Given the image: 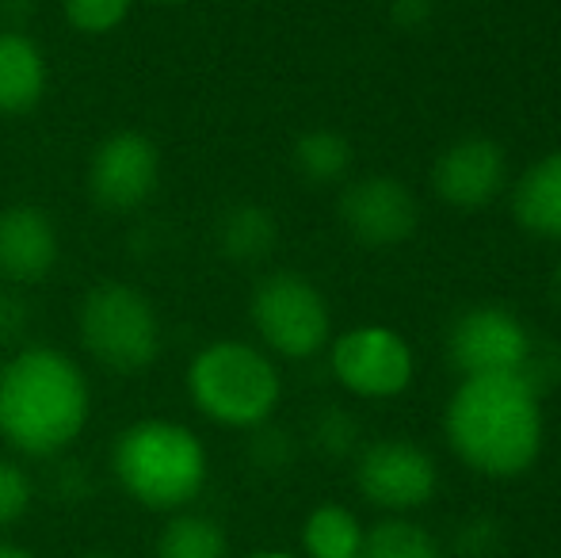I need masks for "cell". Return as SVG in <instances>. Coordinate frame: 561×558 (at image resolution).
I'll return each instance as SVG.
<instances>
[{"instance_id": "6da1fadb", "label": "cell", "mask_w": 561, "mask_h": 558, "mask_svg": "<svg viewBox=\"0 0 561 558\" xmlns=\"http://www.w3.org/2000/svg\"><path fill=\"white\" fill-rule=\"evenodd\" d=\"M89 375L50 344H27L0 364V436L27 459H50L84 432Z\"/></svg>"}, {"instance_id": "7a4b0ae2", "label": "cell", "mask_w": 561, "mask_h": 558, "mask_svg": "<svg viewBox=\"0 0 561 558\" xmlns=\"http://www.w3.org/2000/svg\"><path fill=\"white\" fill-rule=\"evenodd\" d=\"M444 429L481 478H519L542 452V395L524 375H470L450 395Z\"/></svg>"}, {"instance_id": "3957f363", "label": "cell", "mask_w": 561, "mask_h": 558, "mask_svg": "<svg viewBox=\"0 0 561 558\" xmlns=\"http://www.w3.org/2000/svg\"><path fill=\"white\" fill-rule=\"evenodd\" d=\"M207 447L187 424L169 418L134 421L112 447V475L118 490L141 509L180 513L207 486Z\"/></svg>"}, {"instance_id": "277c9868", "label": "cell", "mask_w": 561, "mask_h": 558, "mask_svg": "<svg viewBox=\"0 0 561 558\" xmlns=\"http://www.w3.org/2000/svg\"><path fill=\"white\" fill-rule=\"evenodd\" d=\"M187 395L195 410L222 429H264L283 395L272 352L249 341H210L187 367Z\"/></svg>"}, {"instance_id": "5b68a950", "label": "cell", "mask_w": 561, "mask_h": 558, "mask_svg": "<svg viewBox=\"0 0 561 558\" xmlns=\"http://www.w3.org/2000/svg\"><path fill=\"white\" fill-rule=\"evenodd\" d=\"M81 344L100 367L141 375L161 356V318L146 291L123 280H104L84 295L77 314Z\"/></svg>"}, {"instance_id": "8992f818", "label": "cell", "mask_w": 561, "mask_h": 558, "mask_svg": "<svg viewBox=\"0 0 561 558\" xmlns=\"http://www.w3.org/2000/svg\"><path fill=\"white\" fill-rule=\"evenodd\" d=\"M249 318L264 352L283 360H310L333 341V314L325 295L302 272H267L252 287Z\"/></svg>"}, {"instance_id": "52a82bcc", "label": "cell", "mask_w": 561, "mask_h": 558, "mask_svg": "<svg viewBox=\"0 0 561 558\" xmlns=\"http://www.w3.org/2000/svg\"><path fill=\"white\" fill-rule=\"evenodd\" d=\"M447 356L462 372V379H470V375H524L535 360V337L512 306L478 303L466 306L450 321Z\"/></svg>"}, {"instance_id": "ba28073f", "label": "cell", "mask_w": 561, "mask_h": 558, "mask_svg": "<svg viewBox=\"0 0 561 558\" xmlns=\"http://www.w3.org/2000/svg\"><path fill=\"white\" fill-rule=\"evenodd\" d=\"M329 367L347 395L367 402L405 395L416 372L413 349L390 326H355L340 333L336 341H329Z\"/></svg>"}, {"instance_id": "9c48e42d", "label": "cell", "mask_w": 561, "mask_h": 558, "mask_svg": "<svg viewBox=\"0 0 561 558\" xmlns=\"http://www.w3.org/2000/svg\"><path fill=\"white\" fill-rule=\"evenodd\" d=\"M355 486L375 509L405 516L436 498L439 467L413 440H375L355 455Z\"/></svg>"}, {"instance_id": "30bf717a", "label": "cell", "mask_w": 561, "mask_h": 558, "mask_svg": "<svg viewBox=\"0 0 561 558\" xmlns=\"http://www.w3.org/2000/svg\"><path fill=\"white\" fill-rule=\"evenodd\" d=\"M340 223L347 238L367 249H398L421 226V203L409 192L405 180L386 176H359L340 192Z\"/></svg>"}, {"instance_id": "8fae6325", "label": "cell", "mask_w": 561, "mask_h": 558, "mask_svg": "<svg viewBox=\"0 0 561 558\" xmlns=\"http://www.w3.org/2000/svg\"><path fill=\"white\" fill-rule=\"evenodd\" d=\"M161 180V149L141 130H115L92 149L89 195L112 215L138 210Z\"/></svg>"}, {"instance_id": "7c38bea8", "label": "cell", "mask_w": 561, "mask_h": 558, "mask_svg": "<svg viewBox=\"0 0 561 558\" xmlns=\"http://www.w3.org/2000/svg\"><path fill=\"white\" fill-rule=\"evenodd\" d=\"M508 184V157L493 138H458L432 164V192L455 210H481Z\"/></svg>"}, {"instance_id": "4fadbf2b", "label": "cell", "mask_w": 561, "mask_h": 558, "mask_svg": "<svg viewBox=\"0 0 561 558\" xmlns=\"http://www.w3.org/2000/svg\"><path fill=\"white\" fill-rule=\"evenodd\" d=\"M61 257V241L50 215L31 203L0 210V280L43 283Z\"/></svg>"}, {"instance_id": "5bb4252c", "label": "cell", "mask_w": 561, "mask_h": 558, "mask_svg": "<svg viewBox=\"0 0 561 558\" xmlns=\"http://www.w3.org/2000/svg\"><path fill=\"white\" fill-rule=\"evenodd\" d=\"M46 69L43 46L15 27H0V115H23L38 107L46 96Z\"/></svg>"}, {"instance_id": "9a60e30c", "label": "cell", "mask_w": 561, "mask_h": 558, "mask_svg": "<svg viewBox=\"0 0 561 558\" xmlns=\"http://www.w3.org/2000/svg\"><path fill=\"white\" fill-rule=\"evenodd\" d=\"M512 218L542 241H561V149L539 157L512 187Z\"/></svg>"}, {"instance_id": "2e32d148", "label": "cell", "mask_w": 561, "mask_h": 558, "mask_svg": "<svg viewBox=\"0 0 561 558\" xmlns=\"http://www.w3.org/2000/svg\"><path fill=\"white\" fill-rule=\"evenodd\" d=\"M275 241H279V226L272 210L260 203H237L218 218V249L237 264H256L272 257Z\"/></svg>"}, {"instance_id": "e0dca14e", "label": "cell", "mask_w": 561, "mask_h": 558, "mask_svg": "<svg viewBox=\"0 0 561 558\" xmlns=\"http://www.w3.org/2000/svg\"><path fill=\"white\" fill-rule=\"evenodd\" d=\"M153 558H229L226 528L215 516L192 513V509L169 513V524L157 536Z\"/></svg>"}, {"instance_id": "ac0fdd59", "label": "cell", "mask_w": 561, "mask_h": 558, "mask_svg": "<svg viewBox=\"0 0 561 558\" xmlns=\"http://www.w3.org/2000/svg\"><path fill=\"white\" fill-rule=\"evenodd\" d=\"M367 528L344 505H318L302 524L306 558H363Z\"/></svg>"}, {"instance_id": "d6986e66", "label": "cell", "mask_w": 561, "mask_h": 558, "mask_svg": "<svg viewBox=\"0 0 561 558\" xmlns=\"http://www.w3.org/2000/svg\"><path fill=\"white\" fill-rule=\"evenodd\" d=\"M290 161H295L298 176L310 180V184H340L352 169V141L329 127L306 130L295 141Z\"/></svg>"}, {"instance_id": "ffe728a7", "label": "cell", "mask_w": 561, "mask_h": 558, "mask_svg": "<svg viewBox=\"0 0 561 558\" xmlns=\"http://www.w3.org/2000/svg\"><path fill=\"white\" fill-rule=\"evenodd\" d=\"M363 558H447V551L409 516H382L363 539Z\"/></svg>"}, {"instance_id": "44dd1931", "label": "cell", "mask_w": 561, "mask_h": 558, "mask_svg": "<svg viewBox=\"0 0 561 558\" xmlns=\"http://www.w3.org/2000/svg\"><path fill=\"white\" fill-rule=\"evenodd\" d=\"M134 0H61L69 27L81 35H112L130 15Z\"/></svg>"}, {"instance_id": "7402d4cb", "label": "cell", "mask_w": 561, "mask_h": 558, "mask_svg": "<svg viewBox=\"0 0 561 558\" xmlns=\"http://www.w3.org/2000/svg\"><path fill=\"white\" fill-rule=\"evenodd\" d=\"M31 501H35L31 475L15 459H4V455H0V532L15 528V524L27 516Z\"/></svg>"}, {"instance_id": "603a6c76", "label": "cell", "mask_w": 561, "mask_h": 558, "mask_svg": "<svg viewBox=\"0 0 561 558\" xmlns=\"http://www.w3.org/2000/svg\"><path fill=\"white\" fill-rule=\"evenodd\" d=\"M504 547V528L493 516H470L462 521L455 536V555L458 558H496Z\"/></svg>"}, {"instance_id": "cb8c5ba5", "label": "cell", "mask_w": 561, "mask_h": 558, "mask_svg": "<svg viewBox=\"0 0 561 558\" xmlns=\"http://www.w3.org/2000/svg\"><path fill=\"white\" fill-rule=\"evenodd\" d=\"M313 440L325 455H352L359 447V421L344 410H325L313 424Z\"/></svg>"}, {"instance_id": "d4e9b609", "label": "cell", "mask_w": 561, "mask_h": 558, "mask_svg": "<svg viewBox=\"0 0 561 558\" xmlns=\"http://www.w3.org/2000/svg\"><path fill=\"white\" fill-rule=\"evenodd\" d=\"M390 15H393V23H398V27L421 31L424 23L432 20V0H393Z\"/></svg>"}, {"instance_id": "484cf974", "label": "cell", "mask_w": 561, "mask_h": 558, "mask_svg": "<svg viewBox=\"0 0 561 558\" xmlns=\"http://www.w3.org/2000/svg\"><path fill=\"white\" fill-rule=\"evenodd\" d=\"M0 558H35L27 551V547H20V544H8V539H0Z\"/></svg>"}, {"instance_id": "4316f807", "label": "cell", "mask_w": 561, "mask_h": 558, "mask_svg": "<svg viewBox=\"0 0 561 558\" xmlns=\"http://www.w3.org/2000/svg\"><path fill=\"white\" fill-rule=\"evenodd\" d=\"M550 298H554V306L561 310V261L554 264V272H550Z\"/></svg>"}, {"instance_id": "83f0119b", "label": "cell", "mask_w": 561, "mask_h": 558, "mask_svg": "<svg viewBox=\"0 0 561 558\" xmlns=\"http://www.w3.org/2000/svg\"><path fill=\"white\" fill-rule=\"evenodd\" d=\"M249 558H298V555H290V551H256V555H249Z\"/></svg>"}, {"instance_id": "f1b7e54d", "label": "cell", "mask_w": 561, "mask_h": 558, "mask_svg": "<svg viewBox=\"0 0 561 558\" xmlns=\"http://www.w3.org/2000/svg\"><path fill=\"white\" fill-rule=\"evenodd\" d=\"M153 4H187V0H153Z\"/></svg>"}, {"instance_id": "f546056e", "label": "cell", "mask_w": 561, "mask_h": 558, "mask_svg": "<svg viewBox=\"0 0 561 558\" xmlns=\"http://www.w3.org/2000/svg\"><path fill=\"white\" fill-rule=\"evenodd\" d=\"M77 558H107V555H77Z\"/></svg>"}]
</instances>
